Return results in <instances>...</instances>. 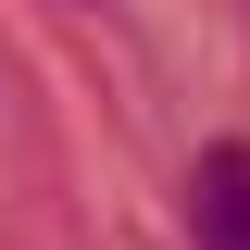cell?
Listing matches in <instances>:
<instances>
[{"mask_svg": "<svg viewBox=\"0 0 250 250\" xmlns=\"http://www.w3.org/2000/svg\"><path fill=\"white\" fill-rule=\"evenodd\" d=\"M188 238L200 250H250V150L238 138L200 150V175H188Z\"/></svg>", "mask_w": 250, "mask_h": 250, "instance_id": "cell-1", "label": "cell"}]
</instances>
